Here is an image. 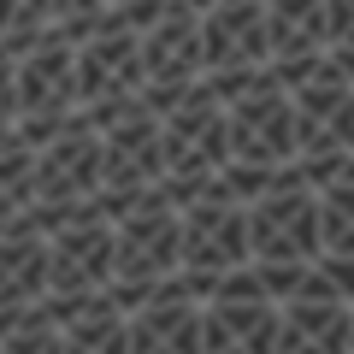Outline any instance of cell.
Here are the masks:
<instances>
[{
  "instance_id": "obj_16",
  "label": "cell",
  "mask_w": 354,
  "mask_h": 354,
  "mask_svg": "<svg viewBox=\"0 0 354 354\" xmlns=\"http://www.w3.org/2000/svg\"><path fill=\"white\" fill-rule=\"evenodd\" d=\"M330 12V48H348L354 41V0H325Z\"/></svg>"
},
{
  "instance_id": "obj_6",
  "label": "cell",
  "mask_w": 354,
  "mask_h": 354,
  "mask_svg": "<svg viewBox=\"0 0 354 354\" xmlns=\"http://www.w3.org/2000/svg\"><path fill=\"white\" fill-rule=\"evenodd\" d=\"M225 118H230V160L236 165H266V171L295 165V101L272 77V65L225 106Z\"/></svg>"
},
{
  "instance_id": "obj_1",
  "label": "cell",
  "mask_w": 354,
  "mask_h": 354,
  "mask_svg": "<svg viewBox=\"0 0 354 354\" xmlns=\"http://www.w3.org/2000/svg\"><path fill=\"white\" fill-rule=\"evenodd\" d=\"M77 53V106L95 130H113L118 118L142 113L148 95V65H142V30L106 12V24L88 41H71Z\"/></svg>"
},
{
  "instance_id": "obj_5",
  "label": "cell",
  "mask_w": 354,
  "mask_h": 354,
  "mask_svg": "<svg viewBox=\"0 0 354 354\" xmlns=\"http://www.w3.org/2000/svg\"><path fill=\"white\" fill-rule=\"evenodd\" d=\"M183 272V213L148 189L124 218H113V283H165Z\"/></svg>"
},
{
  "instance_id": "obj_14",
  "label": "cell",
  "mask_w": 354,
  "mask_h": 354,
  "mask_svg": "<svg viewBox=\"0 0 354 354\" xmlns=\"http://www.w3.org/2000/svg\"><path fill=\"white\" fill-rule=\"evenodd\" d=\"M319 242L337 260H354V165L319 189Z\"/></svg>"
},
{
  "instance_id": "obj_19",
  "label": "cell",
  "mask_w": 354,
  "mask_h": 354,
  "mask_svg": "<svg viewBox=\"0 0 354 354\" xmlns=\"http://www.w3.org/2000/svg\"><path fill=\"white\" fill-rule=\"evenodd\" d=\"M348 325H354V307H348ZM348 354H354V330H348Z\"/></svg>"
},
{
  "instance_id": "obj_11",
  "label": "cell",
  "mask_w": 354,
  "mask_h": 354,
  "mask_svg": "<svg viewBox=\"0 0 354 354\" xmlns=\"http://www.w3.org/2000/svg\"><path fill=\"white\" fill-rule=\"evenodd\" d=\"M130 354H201V301L189 295V278L153 283V301L124 319Z\"/></svg>"
},
{
  "instance_id": "obj_2",
  "label": "cell",
  "mask_w": 354,
  "mask_h": 354,
  "mask_svg": "<svg viewBox=\"0 0 354 354\" xmlns=\"http://www.w3.org/2000/svg\"><path fill=\"white\" fill-rule=\"evenodd\" d=\"M254 266L248 254V207L225 189V177H207L201 195L183 207V278L195 301H213L218 278Z\"/></svg>"
},
{
  "instance_id": "obj_12",
  "label": "cell",
  "mask_w": 354,
  "mask_h": 354,
  "mask_svg": "<svg viewBox=\"0 0 354 354\" xmlns=\"http://www.w3.org/2000/svg\"><path fill=\"white\" fill-rule=\"evenodd\" d=\"M272 65H313L330 53V12L325 0H266Z\"/></svg>"
},
{
  "instance_id": "obj_13",
  "label": "cell",
  "mask_w": 354,
  "mask_h": 354,
  "mask_svg": "<svg viewBox=\"0 0 354 354\" xmlns=\"http://www.w3.org/2000/svg\"><path fill=\"white\" fill-rule=\"evenodd\" d=\"M59 354H130V325L106 295L83 307L71 325H59Z\"/></svg>"
},
{
  "instance_id": "obj_18",
  "label": "cell",
  "mask_w": 354,
  "mask_h": 354,
  "mask_svg": "<svg viewBox=\"0 0 354 354\" xmlns=\"http://www.w3.org/2000/svg\"><path fill=\"white\" fill-rule=\"evenodd\" d=\"M113 6H130V12H153V6H165V0H113Z\"/></svg>"
},
{
  "instance_id": "obj_8",
  "label": "cell",
  "mask_w": 354,
  "mask_h": 354,
  "mask_svg": "<svg viewBox=\"0 0 354 354\" xmlns=\"http://www.w3.org/2000/svg\"><path fill=\"white\" fill-rule=\"evenodd\" d=\"M165 177H218L230 165V118L207 83H195L171 113H160Z\"/></svg>"
},
{
  "instance_id": "obj_9",
  "label": "cell",
  "mask_w": 354,
  "mask_h": 354,
  "mask_svg": "<svg viewBox=\"0 0 354 354\" xmlns=\"http://www.w3.org/2000/svg\"><path fill=\"white\" fill-rule=\"evenodd\" d=\"M272 65L266 0H213L201 12V77H242Z\"/></svg>"
},
{
  "instance_id": "obj_15",
  "label": "cell",
  "mask_w": 354,
  "mask_h": 354,
  "mask_svg": "<svg viewBox=\"0 0 354 354\" xmlns=\"http://www.w3.org/2000/svg\"><path fill=\"white\" fill-rule=\"evenodd\" d=\"M106 12H113V0H48V30L59 41H88L106 24Z\"/></svg>"
},
{
  "instance_id": "obj_17",
  "label": "cell",
  "mask_w": 354,
  "mask_h": 354,
  "mask_svg": "<svg viewBox=\"0 0 354 354\" xmlns=\"http://www.w3.org/2000/svg\"><path fill=\"white\" fill-rule=\"evenodd\" d=\"M319 272L337 283V295L354 307V260H337V254H319Z\"/></svg>"
},
{
  "instance_id": "obj_7",
  "label": "cell",
  "mask_w": 354,
  "mask_h": 354,
  "mask_svg": "<svg viewBox=\"0 0 354 354\" xmlns=\"http://www.w3.org/2000/svg\"><path fill=\"white\" fill-rule=\"evenodd\" d=\"M142 65H148V106L153 118L171 113L195 83H201V12L189 0H165V12L142 30Z\"/></svg>"
},
{
  "instance_id": "obj_3",
  "label": "cell",
  "mask_w": 354,
  "mask_h": 354,
  "mask_svg": "<svg viewBox=\"0 0 354 354\" xmlns=\"http://www.w3.org/2000/svg\"><path fill=\"white\" fill-rule=\"evenodd\" d=\"M248 254L254 266H319L325 242H319V189H307V177L283 165L278 183L248 207Z\"/></svg>"
},
{
  "instance_id": "obj_10",
  "label": "cell",
  "mask_w": 354,
  "mask_h": 354,
  "mask_svg": "<svg viewBox=\"0 0 354 354\" xmlns=\"http://www.w3.org/2000/svg\"><path fill=\"white\" fill-rule=\"evenodd\" d=\"M348 301L337 295V283L307 266L301 290L283 301V337L278 354H348Z\"/></svg>"
},
{
  "instance_id": "obj_4",
  "label": "cell",
  "mask_w": 354,
  "mask_h": 354,
  "mask_svg": "<svg viewBox=\"0 0 354 354\" xmlns=\"http://www.w3.org/2000/svg\"><path fill=\"white\" fill-rule=\"evenodd\" d=\"M160 183H165V142H160V118L148 106L101 130V201H95V213L124 218Z\"/></svg>"
},
{
  "instance_id": "obj_20",
  "label": "cell",
  "mask_w": 354,
  "mask_h": 354,
  "mask_svg": "<svg viewBox=\"0 0 354 354\" xmlns=\"http://www.w3.org/2000/svg\"><path fill=\"white\" fill-rule=\"evenodd\" d=\"M189 6H195V12H207V6H213V0H189Z\"/></svg>"
}]
</instances>
